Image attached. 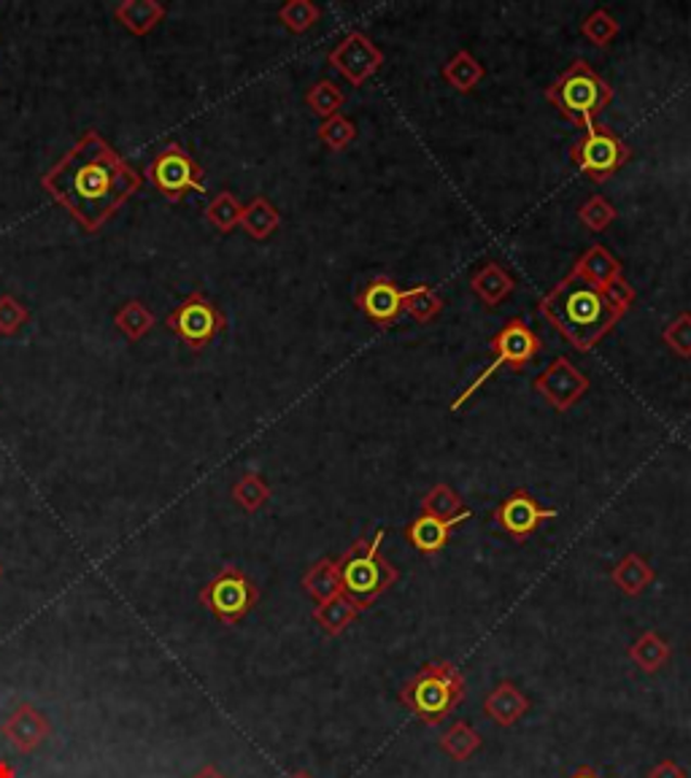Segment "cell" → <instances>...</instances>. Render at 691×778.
Here are the masks:
<instances>
[{"label": "cell", "mask_w": 691, "mask_h": 778, "mask_svg": "<svg viewBox=\"0 0 691 778\" xmlns=\"http://www.w3.org/2000/svg\"><path fill=\"white\" fill-rule=\"evenodd\" d=\"M538 308L578 352L594 349V344H600L622 319V311L607 303L600 286L580 279L573 270L540 301Z\"/></svg>", "instance_id": "6da1fadb"}, {"label": "cell", "mask_w": 691, "mask_h": 778, "mask_svg": "<svg viewBox=\"0 0 691 778\" xmlns=\"http://www.w3.org/2000/svg\"><path fill=\"white\" fill-rule=\"evenodd\" d=\"M464 694L468 684L455 662L438 660L427 662L411 681H406L400 689V703L408 705L419 722L435 727L444 725L460 709Z\"/></svg>", "instance_id": "7a4b0ae2"}, {"label": "cell", "mask_w": 691, "mask_h": 778, "mask_svg": "<svg viewBox=\"0 0 691 778\" xmlns=\"http://www.w3.org/2000/svg\"><path fill=\"white\" fill-rule=\"evenodd\" d=\"M386 538V530L379 527L370 538L354 540L351 546L338 557L341 573V592L351 598L359 609H370L386 589L397 584L400 573L386 562L381 554V544Z\"/></svg>", "instance_id": "3957f363"}, {"label": "cell", "mask_w": 691, "mask_h": 778, "mask_svg": "<svg viewBox=\"0 0 691 778\" xmlns=\"http://www.w3.org/2000/svg\"><path fill=\"white\" fill-rule=\"evenodd\" d=\"M546 98L554 103L571 123L584 125L586 130L594 128V119L600 117L602 109L611 103L613 90L605 85L600 74H594L586 60H576L554 85L546 90Z\"/></svg>", "instance_id": "277c9868"}, {"label": "cell", "mask_w": 691, "mask_h": 778, "mask_svg": "<svg viewBox=\"0 0 691 778\" xmlns=\"http://www.w3.org/2000/svg\"><path fill=\"white\" fill-rule=\"evenodd\" d=\"M489 349L495 352L491 362L478 373V377L473 379V382H470V387L462 390V395L451 403V411H460L462 403L470 400L475 392L484 387V384L489 382L495 373H500L506 366L511 368V371H522L527 362H533L535 357H538V352L543 349V344H540L538 333H535V330L529 328L524 319L516 317V319H508L506 328H502L500 333L491 339Z\"/></svg>", "instance_id": "5b68a950"}, {"label": "cell", "mask_w": 691, "mask_h": 778, "mask_svg": "<svg viewBox=\"0 0 691 778\" xmlns=\"http://www.w3.org/2000/svg\"><path fill=\"white\" fill-rule=\"evenodd\" d=\"M259 589L241 567L228 565L201 589V603L225 625H238L257 605Z\"/></svg>", "instance_id": "8992f818"}, {"label": "cell", "mask_w": 691, "mask_h": 778, "mask_svg": "<svg viewBox=\"0 0 691 778\" xmlns=\"http://www.w3.org/2000/svg\"><path fill=\"white\" fill-rule=\"evenodd\" d=\"M629 146L616 136L613 130L602 128V125H594L578 138L571 146V160L589 176L591 181L602 184V181L611 179L616 170L624 168V163L629 160Z\"/></svg>", "instance_id": "52a82bcc"}, {"label": "cell", "mask_w": 691, "mask_h": 778, "mask_svg": "<svg viewBox=\"0 0 691 778\" xmlns=\"http://www.w3.org/2000/svg\"><path fill=\"white\" fill-rule=\"evenodd\" d=\"M152 184L163 192L168 201H181L190 192H197L203 195L206 192V181H203V168L179 146V143H170L163 152H157V157L149 163L146 168Z\"/></svg>", "instance_id": "ba28073f"}, {"label": "cell", "mask_w": 691, "mask_h": 778, "mask_svg": "<svg viewBox=\"0 0 691 778\" xmlns=\"http://www.w3.org/2000/svg\"><path fill=\"white\" fill-rule=\"evenodd\" d=\"M165 328L184 339L192 349L201 352L225 330V314L203 292H192L165 317Z\"/></svg>", "instance_id": "9c48e42d"}, {"label": "cell", "mask_w": 691, "mask_h": 778, "mask_svg": "<svg viewBox=\"0 0 691 778\" xmlns=\"http://www.w3.org/2000/svg\"><path fill=\"white\" fill-rule=\"evenodd\" d=\"M328 60L330 65L338 68L354 87L364 85V81L384 65V54H381V49L375 47L364 33L357 30L348 33L344 41L330 52Z\"/></svg>", "instance_id": "30bf717a"}, {"label": "cell", "mask_w": 691, "mask_h": 778, "mask_svg": "<svg viewBox=\"0 0 691 778\" xmlns=\"http://www.w3.org/2000/svg\"><path fill=\"white\" fill-rule=\"evenodd\" d=\"M495 519L502 533H508L513 540L522 544L540 524L549 522V519H556V509H543L527 489H516V493H511L497 506Z\"/></svg>", "instance_id": "8fae6325"}, {"label": "cell", "mask_w": 691, "mask_h": 778, "mask_svg": "<svg viewBox=\"0 0 691 778\" xmlns=\"http://www.w3.org/2000/svg\"><path fill=\"white\" fill-rule=\"evenodd\" d=\"M535 390L556 408V411H567L576 406L580 397L589 390V379L573 366L567 357H556L538 379H535Z\"/></svg>", "instance_id": "7c38bea8"}, {"label": "cell", "mask_w": 691, "mask_h": 778, "mask_svg": "<svg viewBox=\"0 0 691 778\" xmlns=\"http://www.w3.org/2000/svg\"><path fill=\"white\" fill-rule=\"evenodd\" d=\"M0 732L5 736V741L22 754H33L43 741L49 738L52 727H49V719L43 716V711H38L36 705L22 703L9 719L0 725Z\"/></svg>", "instance_id": "4fadbf2b"}, {"label": "cell", "mask_w": 691, "mask_h": 778, "mask_svg": "<svg viewBox=\"0 0 691 778\" xmlns=\"http://www.w3.org/2000/svg\"><path fill=\"white\" fill-rule=\"evenodd\" d=\"M402 301H406V292H402L395 281L386 279V276L373 279L357 295V306L362 308L373 322H379L381 328H389V324L400 317Z\"/></svg>", "instance_id": "5bb4252c"}, {"label": "cell", "mask_w": 691, "mask_h": 778, "mask_svg": "<svg viewBox=\"0 0 691 778\" xmlns=\"http://www.w3.org/2000/svg\"><path fill=\"white\" fill-rule=\"evenodd\" d=\"M470 514H473V511H464V514L455 516V519H438V516H430V514H419L406 527L408 544H411L417 551H422V554H438V551L451 540V530H455L460 522H464Z\"/></svg>", "instance_id": "9a60e30c"}, {"label": "cell", "mask_w": 691, "mask_h": 778, "mask_svg": "<svg viewBox=\"0 0 691 778\" xmlns=\"http://www.w3.org/2000/svg\"><path fill=\"white\" fill-rule=\"evenodd\" d=\"M529 698L516 687L513 681H500L489 694L484 698V714L489 716L495 725L513 727L524 714L529 711Z\"/></svg>", "instance_id": "2e32d148"}, {"label": "cell", "mask_w": 691, "mask_h": 778, "mask_svg": "<svg viewBox=\"0 0 691 778\" xmlns=\"http://www.w3.org/2000/svg\"><path fill=\"white\" fill-rule=\"evenodd\" d=\"M76 192L81 197V201L90 203V208H95L98 203L106 201L108 192H112V187L116 184V176H114V168L108 163H103V160H90V163L79 165L76 168ZM95 225H98V208H95Z\"/></svg>", "instance_id": "e0dca14e"}, {"label": "cell", "mask_w": 691, "mask_h": 778, "mask_svg": "<svg viewBox=\"0 0 691 778\" xmlns=\"http://www.w3.org/2000/svg\"><path fill=\"white\" fill-rule=\"evenodd\" d=\"M114 16L132 36H146L165 20V5L157 0H121L114 9Z\"/></svg>", "instance_id": "ac0fdd59"}, {"label": "cell", "mask_w": 691, "mask_h": 778, "mask_svg": "<svg viewBox=\"0 0 691 778\" xmlns=\"http://www.w3.org/2000/svg\"><path fill=\"white\" fill-rule=\"evenodd\" d=\"M611 578L624 595H632L635 598V595L645 592V589L651 587V582H654V567L645 562V557L624 554L622 560H618V565L613 567Z\"/></svg>", "instance_id": "d6986e66"}, {"label": "cell", "mask_w": 691, "mask_h": 778, "mask_svg": "<svg viewBox=\"0 0 691 778\" xmlns=\"http://www.w3.org/2000/svg\"><path fill=\"white\" fill-rule=\"evenodd\" d=\"M573 273H578L580 279L591 281L594 286H605L607 281L622 276V263H618L605 246H591V250H586L584 255L578 257Z\"/></svg>", "instance_id": "ffe728a7"}, {"label": "cell", "mask_w": 691, "mask_h": 778, "mask_svg": "<svg viewBox=\"0 0 691 778\" xmlns=\"http://www.w3.org/2000/svg\"><path fill=\"white\" fill-rule=\"evenodd\" d=\"M303 589H306L317 603H328L335 595H341L338 560L322 557L319 562H313V567H308V573L303 576Z\"/></svg>", "instance_id": "44dd1931"}, {"label": "cell", "mask_w": 691, "mask_h": 778, "mask_svg": "<svg viewBox=\"0 0 691 778\" xmlns=\"http://www.w3.org/2000/svg\"><path fill=\"white\" fill-rule=\"evenodd\" d=\"M359 611L362 609L341 592L335 595L333 600H328V603H319L317 609H313V620H317V625L322 627L328 636H341V633H346V627L357 620Z\"/></svg>", "instance_id": "7402d4cb"}, {"label": "cell", "mask_w": 691, "mask_h": 778, "mask_svg": "<svg viewBox=\"0 0 691 778\" xmlns=\"http://www.w3.org/2000/svg\"><path fill=\"white\" fill-rule=\"evenodd\" d=\"M281 225V214L268 197H254L248 206H243V217H241V228L252 235L254 241H265L279 230Z\"/></svg>", "instance_id": "603a6c76"}, {"label": "cell", "mask_w": 691, "mask_h": 778, "mask_svg": "<svg viewBox=\"0 0 691 778\" xmlns=\"http://www.w3.org/2000/svg\"><path fill=\"white\" fill-rule=\"evenodd\" d=\"M473 292L486 306H497V303H502L513 292L511 273H506L497 263H486L484 268L473 276Z\"/></svg>", "instance_id": "cb8c5ba5"}, {"label": "cell", "mask_w": 691, "mask_h": 778, "mask_svg": "<svg viewBox=\"0 0 691 778\" xmlns=\"http://www.w3.org/2000/svg\"><path fill=\"white\" fill-rule=\"evenodd\" d=\"M629 660L643 673H656L670 660V643L662 636H656L654 630H645L643 636L629 647Z\"/></svg>", "instance_id": "d4e9b609"}, {"label": "cell", "mask_w": 691, "mask_h": 778, "mask_svg": "<svg viewBox=\"0 0 691 778\" xmlns=\"http://www.w3.org/2000/svg\"><path fill=\"white\" fill-rule=\"evenodd\" d=\"M114 324L127 341H141L149 330L154 328V314L149 311L146 303L132 297V301L121 303L114 314Z\"/></svg>", "instance_id": "484cf974"}, {"label": "cell", "mask_w": 691, "mask_h": 778, "mask_svg": "<svg viewBox=\"0 0 691 778\" xmlns=\"http://www.w3.org/2000/svg\"><path fill=\"white\" fill-rule=\"evenodd\" d=\"M438 747L444 749L455 763H464V760H470L481 749V736L468 722H455V725L440 736Z\"/></svg>", "instance_id": "4316f807"}, {"label": "cell", "mask_w": 691, "mask_h": 778, "mask_svg": "<svg viewBox=\"0 0 691 778\" xmlns=\"http://www.w3.org/2000/svg\"><path fill=\"white\" fill-rule=\"evenodd\" d=\"M444 76H446V81L455 87V90L470 92L481 79H484V65H481L473 54L464 52L462 49V52H457L455 58L446 63Z\"/></svg>", "instance_id": "83f0119b"}, {"label": "cell", "mask_w": 691, "mask_h": 778, "mask_svg": "<svg viewBox=\"0 0 691 778\" xmlns=\"http://www.w3.org/2000/svg\"><path fill=\"white\" fill-rule=\"evenodd\" d=\"M232 500L241 506L243 511L254 514L263 509L270 500V487L259 473H243L235 484H232Z\"/></svg>", "instance_id": "f1b7e54d"}, {"label": "cell", "mask_w": 691, "mask_h": 778, "mask_svg": "<svg viewBox=\"0 0 691 778\" xmlns=\"http://www.w3.org/2000/svg\"><path fill=\"white\" fill-rule=\"evenodd\" d=\"M241 217H243L241 201L228 190L219 192V195L206 206L208 225H214L219 233H230L232 228H238V225H241Z\"/></svg>", "instance_id": "f546056e"}, {"label": "cell", "mask_w": 691, "mask_h": 778, "mask_svg": "<svg viewBox=\"0 0 691 778\" xmlns=\"http://www.w3.org/2000/svg\"><path fill=\"white\" fill-rule=\"evenodd\" d=\"M464 503L460 495L449 487V484H435L427 495H424V503H422V514L430 516H438V519H455L464 514Z\"/></svg>", "instance_id": "4dcf8cb0"}, {"label": "cell", "mask_w": 691, "mask_h": 778, "mask_svg": "<svg viewBox=\"0 0 691 778\" xmlns=\"http://www.w3.org/2000/svg\"><path fill=\"white\" fill-rule=\"evenodd\" d=\"M344 101L346 95L330 79H322L319 85H313L311 90L306 92L308 109H311L313 114H319L322 119L335 117V114L341 112V106H344Z\"/></svg>", "instance_id": "1f68e13d"}, {"label": "cell", "mask_w": 691, "mask_h": 778, "mask_svg": "<svg viewBox=\"0 0 691 778\" xmlns=\"http://www.w3.org/2000/svg\"><path fill=\"white\" fill-rule=\"evenodd\" d=\"M444 308V301L435 295V290L430 286H413V290L406 292V301H402V311L411 314L417 322H430L435 319V314Z\"/></svg>", "instance_id": "d6a6232c"}, {"label": "cell", "mask_w": 691, "mask_h": 778, "mask_svg": "<svg viewBox=\"0 0 691 778\" xmlns=\"http://www.w3.org/2000/svg\"><path fill=\"white\" fill-rule=\"evenodd\" d=\"M279 20L284 22L292 33H306L319 22V9L311 0H290V3H284L279 9Z\"/></svg>", "instance_id": "836d02e7"}, {"label": "cell", "mask_w": 691, "mask_h": 778, "mask_svg": "<svg viewBox=\"0 0 691 778\" xmlns=\"http://www.w3.org/2000/svg\"><path fill=\"white\" fill-rule=\"evenodd\" d=\"M580 30H584V36L589 38V41H594L597 47H607V43L618 36V22L613 20L605 9H597L586 16Z\"/></svg>", "instance_id": "e575fe53"}, {"label": "cell", "mask_w": 691, "mask_h": 778, "mask_svg": "<svg viewBox=\"0 0 691 778\" xmlns=\"http://www.w3.org/2000/svg\"><path fill=\"white\" fill-rule=\"evenodd\" d=\"M354 138H357V128H354L351 119H346L344 114H335V117L324 119L322 128H319V141H324L330 149H335V152L346 149Z\"/></svg>", "instance_id": "d590c367"}, {"label": "cell", "mask_w": 691, "mask_h": 778, "mask_svg": "<svg viewBox=\"0 0 691 778\" xmlns=\"http://www.w3.org/2000/svg\"><path fill=\"white\" fill-rule=\"evenodd\" d=\"M578 217H580V222L586 225V228L594 230V233H600V230H605L607 225H611L613 219L618 217V214H616V208H613L611 203L605 201V197L594 195L578 208Z\"/></svg>", "instance_id": "8d00e7d4"}, {"label": "cell", "mask_w": 691, "mask_h": 778, "mask_svg": "<svg viewBox=\"0 0 691 778\" xmlns=\"http://www.w3.org/2000/svg\"><path fill=\"white\" fill-rule=\"evenodd\" d=\"M30 322V311L14 295H0V335H16Z\"/></svg>", "instance_id": "74e56055"}, {"label": "cell", "mask_w": 691, "mask_h": 778, "mask_svg": "<svg viewBox=\"0 0 691 778\" xmlns=\"http://www.w3.org/2000/svg\"><path fill=\"white\" fill-rule=\"evenodd\" d=\"M662 339L676 355L691 357V314H681V317L673 319L665 328V333H662Z\"/></svg>", "instance_id": "f35d334b"}, {"label": "cell", "mask_w": 691, "mask_h": 778, "mask_svg": "<svg viewBox=\"0 0 691 778\" xmlns=\"http://www.w3.org/2000/svg\"><path fill=\"white\" fill-rule=\"evenodd\" d=\"M600 290H602V295L607 297V303H611L613 308H618L622 314L632 306L635 290L627 284V281H624V276H616V279H611L605 286H600Z\"/></svg>", "instance_id": "ab89813d"}, {"label": "cell", "mask_w": 691, "mask_h": 778, "mask_svg": "<svg viewBox=\"0 0 691 778\" xmlns=\"http://www.w3.org/2000/svg\"><path fill=\"white\" fill-rule=\"evenodd\" d=\"M645 778H689V774L676 763V760H662L660 765H654V768L649 770V776Z\"/></svg>", "instance_id": "60d3db41"}, {"label": "cell", "mask_w": 691, "mask_h": 778, "mask_svg": "<svg viewBox=\"0 0 691 778\" xmlns=\"http://www.w3.org/2000/svg\"><path fill=\"white\" fill-rule=\"evenodd\" d=\"M192 778H228V776H225L219 768H214V765H206V768L197 770V774Z\"/></svg>", "instance_id": "b9f144b4"}, {"label": "cell", "mask_w": 691, "mask_h": 778, "mask_svg": "<svg viewBox=\"0 0 691 778\" xmlns=\"http://www.w3.org/2000/svg\"><path fill=\"white\" fill-rule=\"evenodd\" d=\"M571 778H600V774H597L594 768H589V765H580V768Z\"/></svg>", "instance_id": "7bdbcfd3"}, {"label": "cell", "mask_w": 691, "mask_h": 778, "mask_svg": "<svg viewBox=\"0 0 691 778\" xmlns=\"http://www.w3.org/2000/svg\"><path fill=\"white\" fill-rule=\"evenodd\" d=\"M0 778H16L14 768H11V765L5 763V760H0Z\"/></svg>", "instance_id": "ee69618b"}, {"label": "cell", "mask_w": 691, "mask_h": 778, "mask_svg": "<svg viewBox=\"0 0 691 778\" xmlns=\"http://www.w3.org/2000/svg\"><path fill=\"white\" fill-rule=\"evenodd\" d=\"M286 778H313L311 774H308V770H295V774H292V776H286Z\"/></svg>", "instance_id": "f6af8a7d"}, {"label": "cell", "mask_w": 691, "mask_h": 778, "mask_svg": "<svg viewBox=\"0 0 691 778\" xmlns=\"http://www.w3.org/2000/svg\"><path fill=\"white\" fill-rule=\"evenodd\" d=\"M0 576H3V565H0Z\"/></svg>", "instance_id": "bcb514c9"}]
</instances>
